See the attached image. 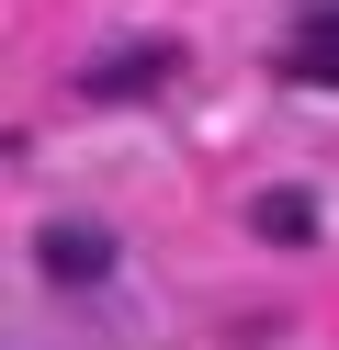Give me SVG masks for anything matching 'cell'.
I'll return each mask as SVG.
<instances>
[{"label":"cell","mask_w":339,"mask_h":350,"mask_svg":"<svg viewBox=\"0 0 339 350\" xmlns=\"http://www.w3.org/2000/svg\"><path fill=\"white\" fill-rule=\"evenodd\" d=\"M305 226H316V204H305V192H260V237H283V249H294Z\"/></svg>","instance_id":"obj_4"},{"label":"cell","mask_w":339,"mask_h":350,"mask_svg":"<svg viewBox=\"0 0 339 350\" xmlns=\"http://www.w3.org/2000/svg\"><path fill=\"white\" fill-rule=\"evenodd\" d=\"M158 79H170V57H102V68H90V91H102V102H125V91H158Z\"/></svg>","instance_id":"obj_3"},{"label":"cell","mask_w":339,"mask_h":350,"mask_svg":"<svg viewBox=\"0 0 339 350\" xmlns=\"http://www.w3.org/2000/svg\"><path fill=\"white\" fill-rule=\"evenodd\" d=\"M283 68H294V79H339V0H316L305 23L283 34Z\"/></svg>","instance_id":"obj_1"},{"label":"cell","mask_w":339,"mask_h":350,"mask_svg":"<svg viewBox=\"0 0 339 350\" xmlns=\"http://www.w3.org/2000/svg\"><path fill=\"white\" fill-rule=\"evenodd\" d=\"M45 271L57 282H102L113 271V237L102 226H45Z\"/></svg>","instance_id":"obj_2"}]
</instances>
